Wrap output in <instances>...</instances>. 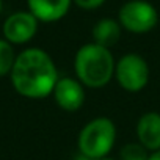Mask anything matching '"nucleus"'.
Segmentation results:
<instances>
[{"label": "nucleus", "instance_id": "obj_1", "mask_svg": "<svg viewBox=\"0 0 160 160\" xmlns=\"http://www.w3.org/2000/svg\"><path fill=\"white\" fill-rule=\"evenodd\" d=\"M10 78L18 94L27 99H44L52 94L60 77L52 57L42 49L30 47L16 57Z\"/></svg>", "mask_w": 160, "mask_h": 160}, {"label": "nucleus", "instance_id": "obj_2", "mask_svg": "<svg viewBox=\"0 0 160 160\" xmlns=\"http://www.w3.org/2000/svg\"><path fill=\"white\" fill-rule=\"evenodd\" d=\"M115 58L110 49L96 42L83 44L75 53L74 69L77 80L88 88H102L115 75Z\"/></svg>", "mask_w": 160, "mask_h": 160}, {"label": "nucleus", "instance_id": "obj_3", "mask_svg": "<svg viewBox=\"0 0 160 160\" xmlns=\"http://www.w3.org/2000/svg\"><path fill=\"white\" fill-rule=\"evenodd\" d=\"M116 141V127L110 118L99 116L82 127L78 133V151L90 160L108 155Z\"/></svg>", "mask_w": 160, "mask_h": 160}, {"label": "nucleus", "instance_id": "obj_4", "mask_svg": "<svg viewBox=\"0 0 160 160\" xmlns=\"http://www.w3.org/2000/svg\"><path fill=\"white\" fill-rule=\"evenodd\" d=\"M118 22L124 30L143 35L158 24V13L155 7L146 0H129L119 8Z\"/></svg>", "mask_w": 160, "mask_h": 160}, {"label": "nucleus", "instance_id": "obj_5", "mask_svg": "<svg viewBox=\"0 0 160 160\" xmlns=\"http://www.w3.org/2000/svg\"><path fill=\"white\" fill-rule=\"evenodd\" d=\"M115 77L122 90L138 93L149 82V66L141 55L126 53L115 64Z\"/></svg>", "mask_w": 160, "mask_h": 160}, {"label": "nucleus", "instance_id": "obj_6", "mask_svg": "<svg viewBox=\"0 0 160 160\" xmlns=\"http://www.w3.org/2000/svg\"><path fill=\"white\" fill-rule=\"evenodd\" d=\"M39 21L30 11H16L10 14L2 27L3 38L14 44H25L32 41L38 32Z\"/></svg>", "mask_w": 160, "mask_h": 160}, {"label": "nucleus", "instance_id": "obj_7", "mask_svg": "<svg viewBox=\"0 0 160 160\" xmlns=\"http://www.w3.org/2000/svg\"><path fill=\"white\" fill-rule=\"evenodd\" d=\"M53 99L64 112H77L85 104V88L77 78L61 77L52 91Z\"/></svg>", "mask_w": 160, "mask_h": 160}, {"label": "nucleus", "instance_id": "obj_8", "mask_svg": "<svg viewBox=\"0 0 160 160\" xmlns=\"http://www.w3.org/2000/svg\"><path fill=\"white\" fill-rule=\"evenodd\" d=\"M72 0H27L28 11L39 21V22H57L63 19L69 8Z\"/></svg>", "mask_w": 160, "mask_h": 160}, {"label": "nucleus", "instance_id": "obj_9", "mask_svg": "<svg viewBox=\"0 0 160 160\" xmlns=\"http://www.w3.org/2000/svg\"><path fill=\"white\" fill-rule=\"evenodd\" d=\"M137 137L148 151L160 149V113L148 112L137 122Z\"/></svg>", "mask_w": 160, "mask_h": 160}, {"label": "nucleus", "instance_id": "obj_10", "mask_svg": "<svg viewBox=\"0 0 160 160\" xmlns=\"http://www.w3.org/2000/svg\"><path fill=\"white\" fill-rule=\"evenodd\" d=\"M121 24L115 19L104 18L93 27V42L102 47H113L121 38Z\"/></svg>", "mask_w": 160, "mask_h": 160}, {"label": "nucleus", "instance_id": "obj_11", "mask_svg": "<svg viewBox=\"0 0 160 160\" xmlns=\"http://www.w3.org/2000/svg\"><path fill=\"white\" fill-rule=\"evenodd\" d=\"M16 52L11 42L5 38H0V77H5L11 74V69L16 61Z\"/></svg>", "mask_w": 160, "mask_h": 160}, {"label": "nucleus", "instance_id": "obj_12", "mask_svg": "<svg viewBox=\"0 0 160 160\" xmlns=\"http://www.w3.org/2000/svg\"><path fill=\"white\" fill-rule=\"evenodd\" d=\"M121 160H148L149 151L141 143H127L119 151Z\"/></svg>", "mask_w": 160, "mask_h": 160}, {"label": "nucleus", "instance_id": "obj_13", "mask_svg": "<svg viewBox=\"0 0 160 160\" xmlns=\"http://www.w3.org/2000/svg\"><path fill=\"white\" fill-rule=\"evenodd\" d=\"M72 2H74L78 8L90 11V10H96V8L102 7L105 0H72Z\"/></svg>", "mask_w": 160, "mask_h": 160}, {"label": "nucleus", "instance_id": "obj_14", "mask_svg": "<svg viewBox=\"0 0 160 160\" xmlns=\"http://www.w3.org/2000/svg\"><path fill=\"white\" fill-rule=\"evenodd\" d=\"M148 160H160V149L158 151H154L152 154H149Z\"/></svg>", "mask_w": 160, "mask_h": 160}, {"label": "nucleus", "instance_id": "obj_15", "mask_svg": "<svg viewBox=\"0 0 160 160\" xmlns=\"http://www.w3.org/2000/svg\"><path fill=\"white\" fill-rule=\"evenodd\" d=\"M2 10H3V0H0V13H2Z\"/></svg>", "mask_w": 160, "mask_h": 160}, {"label": "nucleus", "instance_id": "obj_16", "mask_svg": "<svg viewBox=\"0 0 160 160\" xmlns=\"http://www.w3.org/2000/svg\"><path fill=\"white\" fill-rule=\"evenodd\" d=\"M98 160H115V158H108V157H104V158H98Z\"/></svg>", "mask_w": 160, "mask_h": 160}]
</instances>
